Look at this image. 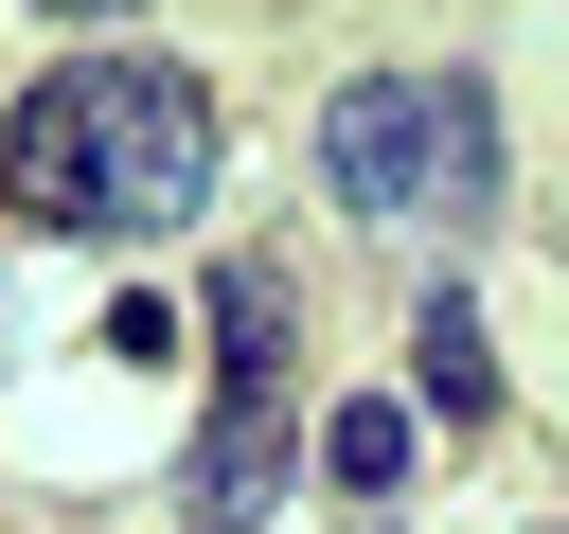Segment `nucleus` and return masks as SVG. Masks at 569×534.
I'll return each mask as SVG.
<instances>
[{"label":"nucleus","mask_w":569,"mask_h":534,"mask_svg":"<svg viewBox=\"0 0 569 534\" xmlns=\"http://www.w3.org/2000/svg\"><path fill=\"white\" fill-rule=\"evenodd\" d=\"M320 178L391 231H480L498 214V89L480 71H356L320 107Z\"/></svg>","instance_id":"f257e3e1"},{"label":"nucleus","mask_w":569,"mask_h":534,"mask_svg":"<svg viewBox=\"0 0 569 534\" xmlns=\"http://www.w3.org/2000/svg\"><path fill=\"white\" fill-rule=\"evenodd\" d=\"M89 231H178L213 196V89L160 53H89Z\"/></svg>","instance_id":"f03ea898"},{"label":"nucleus","mask_w":569,"mask_h":534,"mask_svg":"<svg viewBox=\"0 0 569 534\" xmlns=\"http://www.w3.org/2000/svg\"><path fill=\"white\" fill-rule=\"evenodd\" d=\"M0 214H18V231H89V89H71V71L18 89V125H0Z\"/></svg>","instance_id":"7ed1b4c3"},{"label":"nucleus","mask_w":569,"mask_h":534,"mask_svg":"<svg viewBox=\"0 0 569 534\" xmlns=\"http://www.w3.org/2000/svg\"><path fill=\"white\" fill-rule=\"evenodd\" d=\"M284 338H302L284 267H267V249H249V267H213V409H284Z\"/></svg>","instance_id":"20e7f679"},{"label":"nucleus","mask_w":569,"mask_h":534,"mask_svg":"<svg viewBox=\"0 0 569 534\" xmlns=\"http://www.w3.org/2000/svg\"><path fill=\"white\" fill-rule=\"evenodd\" d=\"M267 498H284V409H213L196 463H178V516L196 534H267Z\"/></svg>","instance_id":"39448f33"},{"label":"nucleus","mask_w":569,"mask_h":534,"mask_svg":"<svg viewBox=\"0 0 569 534\" xmlns=\"http://www.w3.org/2000/svg\"><path fill=\"white\" fill-rule=\"evenodd\" d=\"M409 374H427V409H498V338H480V303H462V285H427Z\"/></svg>","instance_id":"423d86ee"},{"label":"nucleus","mask_w":569,"mask_h":534,"mask_svg":"<svg viewBox=\"0 0 569 534\" xmlns=\"http://www.w3.org/2000/svg\"><path fill=\"white\" fill-rule=\"evenodd\" d=\"M320 481H356V498H391V481H409V409H391V392H356V409H320Z\"/></svg>","instance_id":"0eeeda50"},{"label":"nucleus","mask_w":569,"mask_h":534,"mask_svg":"<svg viewBox=\"0 0 569 534\" xmlns=\"http://www.w3.org/2000/svg\"><path fill=\"white\" fill-rule=\"evenodd\" d=\"M36 18H142V0H36Z\"/></svg>","instance_id":"6e6552de"}]
</instances>
